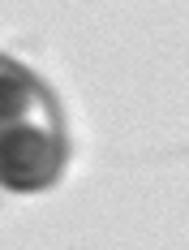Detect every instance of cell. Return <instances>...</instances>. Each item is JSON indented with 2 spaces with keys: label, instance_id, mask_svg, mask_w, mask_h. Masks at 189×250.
I'll list each match as a JSON object with an SVG mask.
<instances>
[{
  "label": "cell",
  "instance_id": "7a4b0ae2",
  "mask_svg": "<svg viewBox=\"0 0 189 250\" xmlns=\"http://www.w3.org/2000/svg\"><path fill=\"white\" fill-rule=\"evenodd\" d=\"M35 104H39V82L26 74L18 61L0 56V129L18 125V121H30Z\"/></svg>",
  "mask_w": 189,
  "mask_h": 250
},
{
  "label": "cell",
  "instance_id": "6da1fadb",
  "mask_svg": "<svg viewBox=\"0 0 189 250\" xmlns=\"http://www.w3.org/2000/svg\"><path fill=\"white\" fill-rule=\"evenodd\" d=\"M60 134L52 125L18 121L0 129V181L13 190H39L60 173Z\"/></svg>",
  "mask_w": 189,
  "mask_h": 250
}]
</instances>
